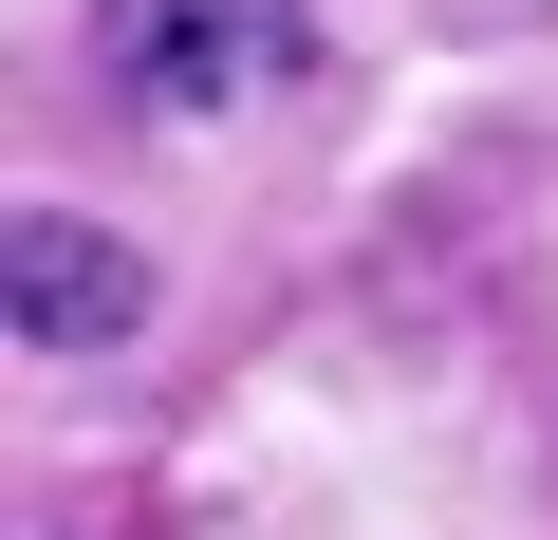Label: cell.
Segmentation results:
<instances>
[{"label": "cell", "instance_id": "cell-1", "mask_svg": "<svg viewBox=\"0 0 558 540\" xmlns=\"http://www.w3.org/2000/svg\"><path fill=\"white\" fill-rule=\"evenodd\" d=\"M94 57L131 112H242L317 57V0H94Z\"/></svg>", "mask_w": 558, "mask_h": 540}, {"label": "cell", "instance_id": "cell-2", "mask_svg": "<svg viewBox=\"0 0 558 540\" xmlns=\"http://www.w3.org/2000/svg\"><path fill=\"white\" fill-rule=\"evenodd\" d=\"M0 336H20V355H112V336H149V261H131L112 224H75V205H20V224H0Z\"/></svg>", "mask_w": 558, "mask_h": 540}]
</instances>
